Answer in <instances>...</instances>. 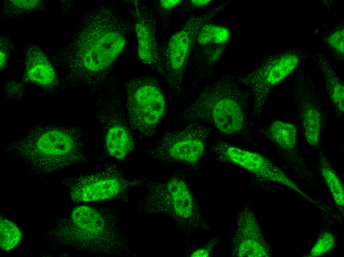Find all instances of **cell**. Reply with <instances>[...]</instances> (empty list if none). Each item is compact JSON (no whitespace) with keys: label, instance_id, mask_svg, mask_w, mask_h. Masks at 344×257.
I'll return each mask as SVG.
<instances>
[{"label":"cell","instance_id":"cell-7","mask_svg":"<svg viewBox=\"0 0 344 257\" xmlns=\"http://www.w3.org/2000/svg\"><path fill=\"white\" fill-rule=\"evenodd\" d=\"M310 55L296 49L272 54L266 56L254 71L237 77L238 83L252 96L254 117L259 118L263 113L273 88Z\"/></svg>","mask_w":344,"mask_h":257},{"label":"cell","instance_id":"cell-23","mask_svg":"<svg viewBox=\"0 0 344 257\" xmlns=\"http://www.w3.org/2000/svg\"><path fill=\"white\" fill-rule=\"evenodd\" d=\"M335 243L334 235L329 231L324 232L320 235L307 257H316L323 255L334 247Z\"/></svg>","mask_w":344,"mask_h":257},{"label":"cell","instance_id":"cell-17","mask_svg":"<svg viewBox=\"0 0 344 257\" xmlns=\"http://www.w3.org/2000/svg\"><path fill=\"white\" fill-rule=\"evenodd\" d=\"M311 58L318 65L324 77L328 96L340 115L344 112V85L326 57L318 52Z\"/></svg>","mask_w":344,"mask_h":257},{"label":"cell","instance_id":"cell-26","mask_svg":"<svg viewBox=\"0 0 344 257\" xmlns=\"http://www.w3.org/2000/svg\"><path fill=\"white\" fill-rule=\"evenodd\" d=\"M8 44L2 37L0 38V69H3L6 66L9 57V48Z\"/></svg>","mask_w":344,"mask_h":257},{"label":"cell","instance_id":"cell-18","mask_svg":"<svg viewBox=\"0 0 344 257\" xmlns=\"http://www.w3.org/2000/svg\"><path fill=\"white\" fill-rule=\"evenodd\" d=\"M266 136L283 150H294L297 140V128L293 124L281 120L272 122L265 131Z\"/></svg>","mask_w":344,"mask_h":257},{"label":"cell","instance_id":"cell-28","mask_svg":"<svg viewBox=\"0 0 344 257\" xmlns=\"http://www.w3.org/2000/svg\"><path fill=\"white\" fill-rule=\"evenodd\" d=\"M213 0H192L191 2L195 7H202L208 5Z\"/></svg>","mask_w":344,"mask_h":257},{"label":"cell","instance_id":"cell-6","mask_svg":"<svg viewBox=\"0 0 344 257\" xmlns=\"http://www.w3.org/2000/svg\"><path fill=\"white\" fill-rule=\"evenodd\" d=\"M124 88L125 110L130 128L141 138L151 137L166 111L161 88L155 80L147 76L126 80Z\"/></svg>","mask_w":344,"mask_h":257},{"label":"cell","instance_id":"cell-25","mask_svg":"<svg viewBox=\"0 0 344 257\" xmlns=\"http://www.w3.org/2000/svg\"><path fill=\"white\" fill-rule=\"evenodd\" d=\"M10 3L17 9L29 10L36 7L39 0H10Z\"/></svg>","mask_w":344,"mask_h":257},{"label":"cell","instance_id":"cell-20","mask_svg":"<svg viewBox=\"0 0 344 257\" xmlns=\"http://www.w3.org/2000/svg\"><path fill=\"white\" fill-rule=\"evenodd\" d=\"M230 37V33L227 28L208 23L201 28L195 42L201 45L211 43H223L226 42Z\"/></svg>","mask_w":344,"mask_h":257},{"label":"cell","instance_id":"cell-10","mask_svg":"<svg viewBox=\"0 0 344 257\" xmlns=\"http://www.w3.org/2000/svg\"><path fill=\"white\" fill-rule=\"evenodd\" d=\"M124 95L113 85L98 103V118L105 149L112 157L124 160L134 148L125 110Z\"/></svg>","mask_w":344,"mask_h":257},{"label":"cell","instance_id":"cell-21","mask_svg":"<svg viewBox=\"0 0 344 257\" xmlns=\"http://www.w3.org/2000/svg\"><path fill=\"white\" fill-rule=\"evenodd\" d=\"M0 248L8 251L14 248L22 237L19 228L12 221L0 217Z\"/></svg>","mask_w":344,"mask_h":257},{"label":"cell","instance_id":"cell-4","mask_svg":"<svg viewBox=\"0 0 344 257\" xmlns=\"http://www.w3.org/2000/svg\"><path fill=\"white\" fill-rule=\"evenodd\" d=\"M247 97L230 74L205 85L178 120L186 123L206 122L226 137L242 133L248 125Z\"/></svg>","mask_w":344,"mask_h":257},{"label":"cell","instance_id":"cell-27","mask_svg":"<svg viewBox=\"0 0 344 257\" xmlns=\"http://www.w3.org/2000/svg\"><path fill=\"white\" fill-rule=\"evenodd\" d=\"M182 1V0H162L160 1V4L164 9L170 10L177 6Z\"/></svg>","mask_w":344,"mask_h":257},{"label":"cell","instance_id":"cell-13","mask_svg":"<svg viewBox=\"0 0 344 257\" xmlns=\"http://www.w3.org/2000/svg\"><path fill=\"white\" fill-rule=\"evenodd\" d=\"M299 119L307 143L312 148L319 145L325 114L316 95L311 76L301 70L295 77L292 89Z\"/></svg>","mask_w":344,"mask_h":257},{"label":"cell","instance_id":"cell-8","mask_svg":"<svg viewBox=\"0 0 344 257\" xmlns=\"http://www.w3.org/2000/svg\"><path fill=\"white\" fill-rule=\"evenodd\" d=\"M226 5L224 3L192 16L170 38L165 51L163 75L172 95L179 96L182 93L186 64L200 30L217 16Z\"/></svg>","mask_w":344,"mask_h":257},{"label":"cell","instance_id":"cell-11","mask_svg":"<svg viewBox=\"0 0 344 257\" xmlns=\"http://www.w3.org/2000/svg\"><path fill=\"white\" fill-rule=\"evenodd\" d=\"M142 183L124 174L112 165L94 172L70 178L66 183L71 200L77 203L104 201L117 198Z\"/></svg>","mask_w":344,"mask_h":257},{"label":"cell","instance_id":"cell-24","mask_svg":"<svg viewBox=\"0 0 344 257\" xmlns=\"http://www.w3.org/2000/svg\"><path fill=\"white\" fill-rule=\"evenodd\" d=\"M215 242H212L207 243L201 247H199L193 251L190 254L191 257H207L210 256L215 244Z\"/></svg>","mask_w":344,"mask_h":257},{"label":"cell","instance_id":"cell-3","mask_svg":"<svg viewBox=\"0 0 344 257\" xmlns=\"http://www.w3.org/2000/svg\"><path fill=\"white\" fill-rule=\"evenodd\" d=\"M84 137L72 126H37L3 148L34 172L50 173L86 160Z\"/></svg>","mask_w":344,"mask_h":257},{"label":"cell","instance_id":"cell-2","mask_svg":"<svg viewBox=\"0 0 344 257\" xmlns=\"http://www.w3.org/2000/svg\"><path fill=\"white\" fill-rule=\"evenodd\" d=\"M53 243L100 255L131 254L128 242L110 211L80 205L58 219L46 233Z\"/></svg>","mask_w":344,"mask_h":257},{"label":"cell","instance_id":"cell-15","mask_svg":"<svg viewBox=\"0 0 344 257\" xmlns=\"http://www.w3.org/2000/svg\"><path fill=\"white\" fill-rule=\"evenodd\" d=\"M135 31L137 39V54L140 61L163 74L154 16L144 7L135 6Z\"/></svg>","mask_w":344,"mask_h":257},{"label":"cell","instance_id":"cell-5","mask_svg":"<svg viewBox=\"0 0 344 257\" xmlns=\"http://www.w3.org/2000/svg\"><path fill=\"white\" fill-rule=\"evenodd\" d=\"M143 180L145 193L136 208L138 214L168 217L186 236L210 231L198 201L184 179L175 176L160 181L146 178Z\"/></svg>","mask_w":344,"mask_h":257},{"label":"cell","instance_id":"cell-1","mask_svg":"<svg viewBox=\"0 0 344 257\" xmlns=\"http://www.w3.org/2000/svg\"><path fill=\"white\" fill-rule=\"evenodd\" d=\"M131 24L119 10L103 6L88 13L71 41V78L99 86L123 50Z\"/></svg>","mask_w":344,"mask_h":257},{"label":"cell","instance_id":"cell-9","mask_svg":"<svg viewBox=\"0 0 344 257\" xmlns=\"http://www.w3.org/2000/svg\"><path fill=\"white\" fill-rule=\"evenodd\" d=\"M210 131L201 122L188 123L181 129L164 134L147 153L160 162L197 165L205 153Z\"/></svg>","mask_w":344,"mask_h":257},{"label":"cell","instance_id":"cell-16","mask_svg":"<svg viewBox=\"0 0 344 257\" xmlns=\"http://www.w3.org/2000/svg\"><path fill=\"white\" fill-rule=\"evenodd\" d=\"M25 78L43 88H52L57 85L54 68L44 53L38 47L30 48L25 58Z\"/></svg>","mask_w":344,"mask_h":257},{"label":"cell","instance_id":"cell-14","mask_svg":"<svg viewBox=\"0 0 344 257\" xmlns=\"http://www.w3.org/2000/svg\"><path fill=\"white\" fill-rule=\"evenodd\" d=\"M230 255L237 257H269L271 250L262 234L255 213L246 206L238 214Z\"/></svg>","mask_w":344,"mask_h":257},{"label":"cell","instance_id":"cell-12","mask_svg":"<svg viewBox=\"0 0 344 257\" xmlns=\"http://www.w3.org/2000/svg\"><path fill=\"white\" fill-rule=\"evenodd\" d=\"M209 150L219 161L238 166L262 181L283 185L308 198L283 171L261 154L220 140L211 145Z\"/></svg>","mask_w":344,"mask_h":257},{"label":"cell","instance_id":"cell-19","mask_svg":"<svg viewBox=\"0 0 344 257\" xmlns=\"http://www.w3.org/2000/svg\"><path fill=\"white\" fill-rule=\"evenodd\" d=\"M318 166L335 204L343 211L344 191L342 183L330 162L323 152H320L318 154Z\"/></svg>","mask_w":344,"mask_h":257},{"label":"cell","instance_id":"cell-22","mask_svg":"<svg viewBox=\"0 0 344 257\" xmlns=\"http://www.w3.org/2000/svg\"><path fill=\"white\" fill-rule=\"evenodd\" d=\"M324 42L341 61L344 57V28L343 25H339L324 38Z\"/></svg>","mask_w":344,"mask_h":257}]
</instances>
